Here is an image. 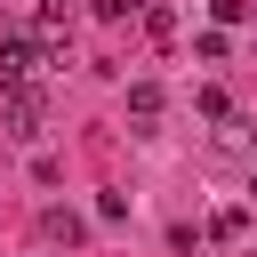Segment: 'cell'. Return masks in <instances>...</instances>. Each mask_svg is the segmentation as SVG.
I'll use <instances>...</instances> for the list:
<instances>
[{
  "label": "cell",
  "mask_w": 257,
  "mask_h": 257,
  "mask_svg": "<svg viewBox=\"0 0 257 257\" xmlns=\"http://www.w3.org/2000/svg\"><path fill=\"white\" fill-rule=\"evenodd\" d=\"M40 64H56L48 40H32V32H8V40H0V88H32Z\"/></svg>",
  "instance_id": "6da1fadb"
},
{
  "label": "cell",
  "mask_w": 257,
  "mask_h": 257,
  "mask_svg": "<svg viewBox=\"0 0 257 257\" xmlns=\"http://www.w3.org/2000/svg\"><path fill=\"white\" fill-rule=\"evenodd\" d=\"M40 112H48V104H40V88H8V112H0V120H8V137H16V145H32V137H40Z\"/></svg>",
  "instance_id": "7a4b0ae2"
},
{
  "label": "cell",
  "mask_w": 257,
  "mask_h": 257,
  "mask_svg": "<svg viewBox=\"0 0 257 257\" xmlns=\"http://www.w3.org/2000/svg\"><path fill=\"white\" fill-rule=\"evenodd\" d=\"M40 241H48V249H80V241H88V225H80L72 209H40Z\"/></svg>",
  "instance_id": "3957f363"
},
{
  "label": "cell",
  "mask_w": 257,
  "mask_h": 257,
  "mask_svg": "<svg viewBox=\"0 0 257 257\" xmlns=\"http://www.w3.org/2000/svg\"><path fill=\"white\" fill-rule=\"evenodd\" d=\"M128 112L153 120V112H161V80H137V88H128Z\"/></svg>",
  "instance_id": "277c9868"
},
{
  "label": "cell",
  "mask_w": 257,
  "mask_h": 257,
  "mask_svg": "<svg viewBox=\"0 0 257 257\" xmlns=\"http://www.w3.org/2000/svg\"><path fill=\"white\" fill-rule=\"evenodd\" d=\"M209 233H217V241H241V233H249V217H241V209H217V217H209Z\"/></svg>",
  "instance_id": "5b68a950"
},
{
  "label": "cell",
  "mask_w": 257,
  "mask_h": 257,
  "mask_svg": "<svg viewBox=\"0 0 257 257\" xmlns=\"http://www.w3.org/2000/svg\"><path fill=\"white\" fill-rule=\"evenodd\" d=\"M241 16H257V0H217V24H241Z\"/></svg>",
  "instance_id": "8992f818"
},
{
  "label": "cell",
  "mask_w": 257,
  "mask_h": 257,
  "mask_svg": "<svg viewBox=\"0 0 257 257\" xmlns=\"http://www.w3.org/2000/svg\"><path fill=\"white\" fill-rule=\"evenodd\" d=\"M137 8H145V0H96V16H112V24H120V16H137Z\"/></svg>",
  "instance_id": "52a82bcc"
},
{
  "label": "cell",
  "mask_w": 257,
  "mask_h": 257,
  "mask_svg": "<svg viewBox=\"0 0 257 257\" xmlns=\"http://www.w3.org/2000/svg\"><path fill=\"white\" fill-rule=\"evenodd\" d=\"M48 8H64V0H48Z\"/></svg>",
  "instance_id": "ba28073f"
}]
</instances>
